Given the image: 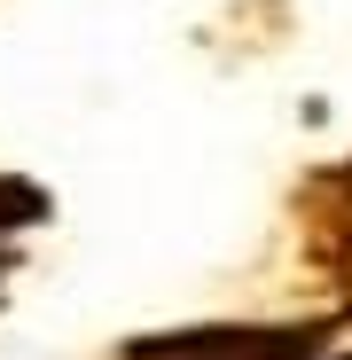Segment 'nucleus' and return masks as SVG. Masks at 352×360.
<instances>
[{
  "label": "nucleus",
  "mask_w": 352,
  "mask_h": 360,
  "mask_svg": "<svg viewBox=\"0 0 352 360\" xmlns=\"http://www.w3.org/2000/svg\"><path fill=\"white\" fill-rule=\"evenodd\" d=\"M321 329H181V337H141L126 360H313Z\"/></svg>",
  "instance_id": "obj_1"
},
{
  "label": "nucleus",
  "mask_w": 352,
  "mask_h": 360,
  "mask_svg": "<svg viewBox=\"0 0 352 360\" xmlns=\"http://www.w3.org/2000/svg\"><path fill=\"white\" fill-rule=\"evenodd\" d=\"M39 219H47V188H32V180H8V172H0V235L39 227Z\"/></svg>",
  "instance_id": "obj_2"
},
{
  "label": "nucleus",
  "mask_w": 352,
  "mask_h": 360,
  "mask_svg": "<svg viewBox=\"0 0 352 360\" xmlns=\"http://www.w3.org/2000/svg\"><path fill=\"white\" fill-rule=\"evenodd\" d=\"M0 282H8V259H0Z\"/></svg>",
  "instance_id": "obj_3"
},
{
  "label": "nucleus",
  "mask_w": 352,
  "mask_h": 360,
  "mask_svg": "<svg viewBox=\"0 0 352 360\" xmlns=\"http://www.w3.org/2000/svg\"><path fill=\"white\" fill-rule=\"evenodd\" d=\"M337 360H352V352H337Z\"/></svg>",
  "instance_id": "obj_4"
}]
</instances>
